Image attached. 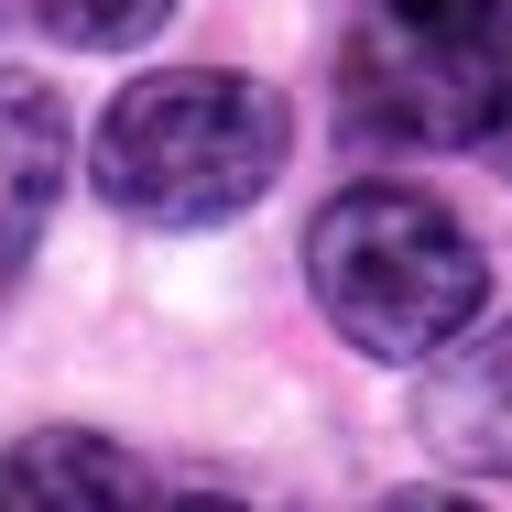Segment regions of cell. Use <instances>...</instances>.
Here are the masks:
<instances>
[{"instance_id": "6da1fadb", "label": "cell", "mask_w": 512, "mask_h": 512, "mask_svg": "<svg viewBox=\"0 0 512 512\" xmlns=\"http://www.w3.org/2000/svg\"><path fill=\"white\" fill-rule=\"evenodd\" d=\"M295 153V109L273 77H240V66H164V77H131L99 109V142H88V175L120 218L142 229H218L240 207L273 197Z\"/></svg>"}, {"instance_id": "7a4b0ae2", "label": "cell", "mask_w": 512, "mask_h": 512, "mask_svg": "<svg viewBox=\"0 0 512 512\" xmlns=\"http://www.w3.org/2000/svg\"><path fill=\"white\" fill-rule=\"evenodd\" d=\"M306 284L360 360H425L491 306V262L469 240V218L425 186H393V175H360L316 207Z\"/></svg>"}, {"instance_id": "3957f363", "label": "cell", "mask_w": 512, "mask_h": 512, "mask_svg": "<svg viewBox=\"0 0 512 512\" xmlns=\"http://www.w3.org/2000/svg\"><path fill=\"white\" fill-rule=\"evenodd\" d=\"M512 99V44L447 33V22H360L338 55V120L371 153H480Z\"/></svg>"}, {"instance_id": "277c9868", "label": "cell", "mask_w": 512, "mask_h": 512, "mask_svg": "<svg viewBox=\"0 0 512 512\" xmlns=\"http://www.w3.org/2000/svg\"><path fill=\"white\" fill-rule=\"evenodd\" d=\"M414 436L447 469H469V480H512V316L480 306L447 349H425Z\"/></svg>"}, {"instance_id": "5b68a950", "label": "cell", "mask_w": 512, "mask_h": 512, "mask_svg": "<svg viewBox=\"0 0 512 512\" xmlns=\"http://www.w3.org/2000/svg\"><path fill=\"white\" fill-rule=\"evenodd\" d=\"M66 197V99L22 66H0V295L33 273Z\"/></svg>"}, {"instance_id": "8992f818", "label": "cell", "mask_w": 512, "mask_h": 512, "mask_svg": "<svg viewBox=\"0 0 512 512\" xmlns=\"http://www.w3.org/2000/svg\"><path fill=\"white\" fill-rule=\"evenodd\" d=\"M0 512H164V491L99 425H33L0 458Z\"/></svg>"}, {"instance_id": "52a82bcc", "label": "cell", "mask_w": 512, "mask_h": 512, "mask_svg": "<svg viewBox=\"0 0 512 512\" xmlns=\"http://www.w3.org/2000/svg\"><path fill=\"white\" fill-rule=\"evenodd\" d=\"M55 44H77V55H131L142 33H164L175 22V0H22Z\"/></svg>"}, {"instance_id": "ba28073f", "label": "cell", "mask_w": 512, "mask_h": 512, "mask_svg": "<svg viewBox=\"0 0 512 512\" xmlns=\"http://www.w3.org/2000/svg\"><path fill=\"white\" fill-rule=\"evenodd\" d=\"M382 11H404V22H447V33H491V44H512V0H382Z\"/></svg>"}, {"instance_id": "9c48e42d", "label": "cell", "mask_w": 512, "mask_h": 512, "mask_svg": "<svg viewBox=\"0 0 512 512\" xmlns=\"http://www.w3.org/2000/svg\"><path fill=\"white\" fill-rule=\"evenodd\" d=\"M360 512H480L469 491H382V502H360Z\"/></svg>"}, {"instance_id": "30bf717a", "label": "cell", "mask_w": 512, "mask_h": 512, "mask_svg": "<svg viewBox=\"0 0 512 512\" xmlns=\"http://www.w3.org/2000/svg\"><path fill=\"white\" fill-rule=\"evenodd\" d=\"M480 153H491V164L512 175V99H502V120H491V142H480Z\"/></svg>"}, {"instance_id": "8fae6325", "label": "cell", "mask_w": 512, "mask_h": 512, "mask_svg": "<svg viewBox=\"0 0 512 512\" xmlns=\"http://www.w3.org/2000/svg\"><path fill=\"white\" fill-rule=\"evenodd\" d=\"M164 512H262V502H229V491H197V502H164Z\"/></svg>"}]
</instances>
